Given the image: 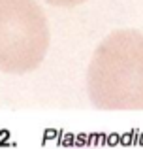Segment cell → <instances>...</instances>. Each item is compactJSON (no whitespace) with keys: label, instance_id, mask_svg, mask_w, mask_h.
Segmentation results:
<instances>
[{"label":"cell","instance_id":"obj_1","mask_svg":"<svg viewBox=\"0 0 143 149\" xmlns=\"http://www.w3.org/2000/svg\"><path fill=\"white\" fill-rule=\"evenodd\" d=\"M88 95L98 108L143 109V32L104 38L88 64Z\"/></svg>","mask_w":143,"mask_h":149},{"label":"cell","instance_id":"obj_2","mask_svg":"<svg viewBox=\"0 0 143 149\" xmlns=\"http://www.w3.org/2000/svg\"><path fill=\"white\" fill-rule=\"evenodd\" d=\"M49 25L34 0H0V70L25 74L44 62Z\"/></svg>","mask_w":143,"mask_h":149},{"label":"cell","instance_id":"obj_3","mask_svg":"<svg viewBox=\"0 0 143 149\" xmlns=\"http://www.w3.org/2000/svg\"><path fill=\"white\" fill-rule=\"evenodd\" d=\"M45 2H49L51 6H59V8H73V6L87 2V0H45Z\"/></svg>","mask_w":143,"mask_h":149}]
</instances>
